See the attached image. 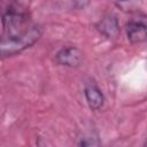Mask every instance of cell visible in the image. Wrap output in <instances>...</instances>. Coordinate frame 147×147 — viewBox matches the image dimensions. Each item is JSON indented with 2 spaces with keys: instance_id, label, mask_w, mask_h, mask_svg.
<instances>
[{
  "instance_id": "cell-1",
  "label": "cell",
  "mask_w": 147,
  "mask_h": 147,
  "mask_svg": "<svg viewBox=\"0 0 147 147\" xmlns=\"http://www.w3.org/2000/svg\"><path fill=\"white\" fill-rule=\"evenodd\" d=\"M42 34V30L26 13L14 8L2 15L1 55L13 56L33 46Z\"/></svg>"
},
{
  "instance_id": "cell-2",
  "label": "cell",
  "mask_w": 147,
  "mask_h": 147,
  "mask_svg": "<svg viewBox=\"0 0 147 147\" xmlns=\"http://www.w3.org/2000/svg\"><path fill=\"white\" fill-rule=\"evenodd\" d=\"M126 38L133 45H147V15H137L126 23Z\"/></svg>"
},
{
  "instance_id": "cell-3",
  "label": "cell",
  "mask_w": 147,
  "mask_h": 147,
  "mask_svg": "<svg viewBox=\"0 0 147 147\" xmlns=\"http://www.w3.org/2000/svg\"><path fill=\"white\" fill-rule=\"evenodd\" d=\"M55 62L67 68H78L83 62V52L76 46L62 47L55 54Z\"/></svg>"
},
{
  "instance_id": "cell-4",
  "label": "cell",
  "mask_w": 147,
  "mask_h": 147,
  "mask_svg": "<svg viewBox=\"0 0 147 147\" xmlns=\"http://www.w3.org/2000/svg\"><path fill=\"white\" fill-rule=\"evenodd\" d=\"M95 28L100 32V34H102L109 39L116 38L119 33V22H118L117 17L111 14L103 16L96 23Z\"/></svg>"
},
{
  "instance_id": "cell-5",
  "label": "cell",
  "mask_w": 147,
  "mask_h": 147,
  "mask_svg": "<svg viewBox=\"0 0 147 147\" xmlns=\"http://www.w3.org/2000/svg\"><path fill=\"white\" fill-rule=\"evenodd\" d=\"M84 96L92 110H99L105 103V95L99 86L94 83H90L84 88Z\"/></svg>"
},
{
  "instance_id": "cell-6",
  "label": "cell",
  "mask_w": 147,
  "mask_h": 147,
  "mask_svg": "<svg viewBox=\"0 0 147 147\" xmlns=\"http://www.w3.org/2000/svg\"><path fill=\"white\" fill-rule=\"evenodd\" d=\"M79 146H98L100 145V141L98 140V138H91V137H85L82 138V140L78 142Z\"/></svg>"
},
{
  "instance_id": "cell-7",
  "label": "cell",
  "mask_w": 147,
  "mask_h": 147,
  "mask_svg": "<svg viewBox=\"0 0 147 147\" xmlns=\"http://www.w3.org/2000/svg\"><path fill=\"white\" fill-rule=\"evenodd\" d=\"M74 3V7L77 9H84L90 5L91 0H71Z\"/></svg>"
},
{
  "instance_id": "cell-8",
  "label": "cell",
  "mask_w": 147,
  "mask_h": 147,
  "mask_svg": "<svg viewBox=\"0 0 147 147\" xmlns=\"http://www.w3.org/2000/svg\"><path fill=\"white\" fill-rule=\"evenodd\" d=\"M144 145H145V146L147 147V139H146V141H145V144H144Z\"/></svg>"
},
{
  "instance_id": "cell-9",
  "label": "cell",
  "mask_w": 147,
  "mask_h": 147,
  "mask_svg": "<svg viewBox=\"0 0 147 147\" xmlns=\"http://www.w3.org/2000/svg\"><path fill=\"white\" fill-rule=\"evenodd\" d=\"M119 1H125V0H119Z\"/></svg>"
}]
</instances>
